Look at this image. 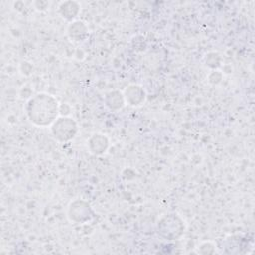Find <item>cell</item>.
Wrapping results in <instances>:
<instances>
[{
	"label": "cell",
	"mask_w": 255,
	"mask_h": 255,
	"mask_svg": "<svg viewBox=\"0 0 255 255\" xmlns=\"http://www.w3.org/2000/svg\"><path fill=\"white\" fill-rule=\"evenodd\" d=\"M51 131L57 140L65 142L76 136L78 132V125L73 119L62 117L52 124Z\"/></svg>",
	"instance_id": "7a4b0ae2"
},
{
	"label": "cell",
	"mask_w": 255,
	"mask_h": 255,
	"mask_svg": "<svg viewBox=\"0 0 255 255\" xmlns=\"http://www.w3.org/2000/svg\"><path fill=\"white\" fill-rule=\"evenodd\" d=\"M68 33L75 41H82L88 36V28L82 21H75L69 26Z\"/></svg>",
	"instance_id": "ba28073f"
},
{
	"label": "cell",
	"mask_w": 255,
	"mask_h": 255,
	"mask_svg": "<svg viewBox=\"0 0 255 255\" xmlns=\"http://www.w3.org/2000/svg\"><path fill=\"white\" fill-rule=\"evenodd\" d=\"M125 100L131 106H139L145 100L144 90L137 85H130L125 91Z\"/></svg>",
	"instance_id": "5b68a950"
},
{
	"label": "cell",
	"mask_w": 255,
	"mask_h": 255,
	"mask_svg": "<svg viewBox=\"0 0 255 255\" xmlns=\"http://www.w3.org/2000/svg\"><path fill=\"white\" fill-rule=\"evenodd\" d=\"M125 102L126 100L124 95L119 91H113L107 94L106 103L110 109H113V110L122 109L125 105Z\"/></svg>",
	"instance_id": "9c48e42d"
},
{
	"label": "cell",
	"mask_w": 255,
	"mask_h": 255,
	"mask_svg": "<svg viewBox=\"0 0 255 255\" xmlns=\"http://www.w3.org/2000/svg\"><path fill=\"white\" fill-rule=\"evenodd\" d=\"M88 146L92 153L99 155L106 152L109 147V140L104 134L96 133L93 134L89 139Z\"/></svg>",
	"instance_id": "8992f818"
},
{
	"label": "cell",
	"mask_w": 255,
	"mask_h": 255,
	"mask_svg": "<svg viewBox=\"0 0 255 255\" xmlns=\"http://www.w3.org/2000/svg\"><path fill=\"white\" fill-rule=\"evenodd\" d=\"M90 212H92L90 205L84 201H74L69 207L70 218L77 222H84L89 220Z\"/></svg>",
	"instance_id": "277c9868"
},
{
	"label": "cell",
	"mask_w": 255,
	"mask_h": 255,
	"mask_svg": "<svg viewBox=\"0 0 255 255\" xmlns=\"http://www.w3.org/2000/svg\"><path fill=\"white\" fill-rule=\"evenodd\" d=\"M80 11V4L75 1L63 2L59 7V12L66 20H73Z\"/></svg>",
	"instance_id": "52a82bcc"
},
{
	"label": "cell",
	"mask_w": 255,
	"mask_h": 255,
	"mask_svg": "<svg viewBox=\"0 0 255 255\" xmlns=\"http://www.w3.org/2000/svg\"><path fill=\"white\" fill-rule=\"evenodd\" d=\"M26 113L34 125L47 127L57 120V116L60 113V105L55 97L47 93H40L28 100Z\"/></svg>",
	"instance_id": "6da1fadb"
},
{
	"label": "cell",
	"mask_w": 255,
	"mask_h": 255,
	"mask_svg": "<svg viewBox=\"0 0 255 255\" xmlns=\"http://www.w3.org/2000/svg\"><path fill=\"white\" fill-rule=\"evenodd\" d=\"M183 230V221L176 214H168L158 221V233L169 240L179 237Z\"/></svg>",
	"instance_id": "3957f363"
}]
</instances>
